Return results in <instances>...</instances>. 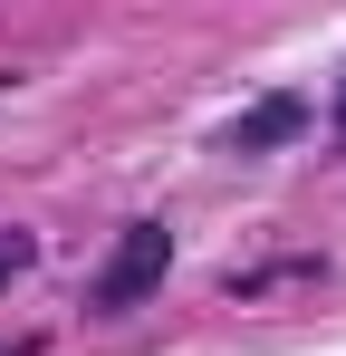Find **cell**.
Returning <instances> with one entry per match:
<instances>
[{
	"label": "cell",
	"mask_w": 346,
	"mask_h": 356,
	"mask_svg": "<svg viewBox=\"0 0 346 356\" xmlns=\"http://www.w3.org/2000/svg\"><path fill=\"white\" fill-rule=\"evenodd\" d=\"M164 270H173V232H164V222H135V232L106 250V270H97L87 308H97V318H125V308H145V298H154Z\"/></svg>",
	"instance_id": "1"
},
{
	"label": "cell",
	"mask_w": 346,
	"mask_h": 356,
	"mask_svg": "<svg viewBox=\"0 0 346 356\" xmlns=\"http://www.w3.org/2000/svg\"><path fill=\"white\" fill-rule=\"evenodd\" d=\"M19 260H29V241H19V232H0V280H10Z\"/></svg>",
	"instance_id": "3"
},
{
	"label": "cell",
	"mask_w": 346,
	"mask_h": 356,
	"mask_svg": "<svg viewBox=\"0 0 346 356\" xmlns=\"http://www.w3.org/2000/svg\"><path fill=\"white\" fill-rule=\"evenodd\" d=\"M337 135H346V87H337Z\"/></svg>",
	"instance_id": "4"
},
{
	"label": "cell",
	"mask_w": 346,
	"mask_h": 356,
	"mask_svg": "<svg viewBox=\"0 0 346 356\" xmlns=\"http://www.w3.org/2000/svg\"><path fill=\"white\" fill-rule=\"evenodd\" d=\"M298 135V97H270V106H250V116L231 125V145L240 154H260V145H288Z\"/></svg>",
	"instance_id": "2"
}]
</instances>
